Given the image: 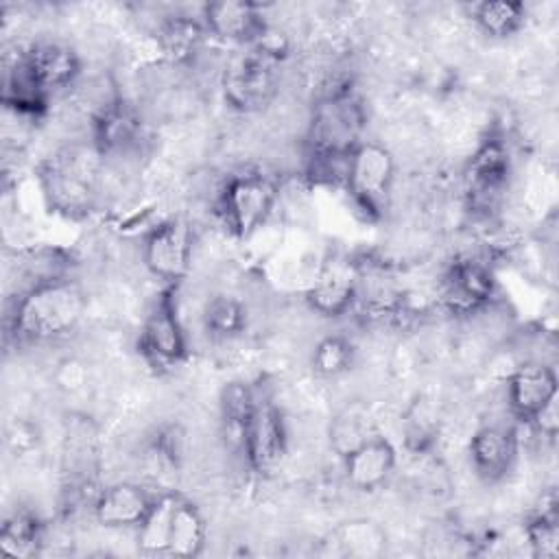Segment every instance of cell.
I'll return each instance as SVG.
<instances>
[{
	"instance_id": "cell-27",
	"label": "cell",
	"mask_w": 559,
	"mask_h": 559,
	"mask_svg": "<svg viewBox=\"0 0 559 559\" xmlns=\"http://www.w3.org/2000/svg\"><path fill=\"white\" fill-rule=\"evenodd\" d=\"M336 537H338V544H341L343 552L358 555V557L380 555L382 548H384V542H386L384 531L371 520L345 522L336 531Z\"/></svg>"
},
{
	"instance_id": "cell-18",
	"label": "cell",
	"mask_w": 559,
	"mask_h": 559,
	"mask_svg": "<svg viewBox=\"0 0 559 559\" xmlns=\"http://www.w3.org/2000/svg\"><path fill=\"white\" fill-rule=\"evenodd\" d=\"M469 461L476 476L485 483H498L511 474L518 461V435L509 426L489 424L469 439Z\"/></svg>"
},
{
	"instance_id": "cell-1",
	"label": "cell",
	"mask_w": 559,
	"mask_h": 559,
	"mask_svg": "<svg viewBox=\"0 0 559 559\" xmlns=\"http://www.w3.org/2000/svg\"><path fill=\"white\" fill-rule=\"evenodd\" d=\"M85 293L61 275L37 280L22 293L11 312V334L17 343H50L76 330L85 314Z\"/></svg>"
},
{
	"instance_id": "cell-4",
	"label": "cell",
	"mask_w": 559,
	"mask_h": 559,
	"mask_svg": "<svg viewBox=\"0 0 559 559\" xmlns=\"http://www.w3.org/2000/svg\"><path fill=\"white\" fill-rule=\"evenodd\" d=\"M100 153L94 146H66L41 166V188L55 212L74 216L92 210L98 194Z\"/></svg>"
},
{
	"instance_id": "cell-28",
	"label": "cell",
	"mask_w": 559,
	"mask_h": 559,
	"mask_svg": "<svg viewBox=\"0 0 559 559\" xmlns=\"http://www.w3.org/2000/svg\"><path fill=\"white\" fill-rule=\"evenodd\" d=\"M526 539L535 557L552 559L559 552V522L555 509H544L526 524Z\"/></svg>"
},
{
	"instance_id": "cell-11",
	"label": "cell",
	"mask_w": 559,
	"mask_h": 559,
	"mask_svg": "<svg viewBox=\"0 0 559 559\" xmlns=\"http://www.w3.org/2000/svg\"><path fill=\"white\" fill-rule=\"evenodd\" d=\"M142 262L151 275L175 288L190 271V229L179 221H164L148 229L142 240Z\"/></svg>"
},
{
	"instance_id": "cell-13",
	"label": "cell",
	"mask_w": 559,
	"mask_h": 559,
	"mask_svg": "<svg viewBox=\"0 0 559 559\" xmlns=\"http://www.w3.org/2000/svg\"><path fill=\"white\" fill-rule=\"evenodd\" d=\"M496 280L491 269L476 258H456L441 280V304L452 314H472L493 295Z\"/></svg>"
},
{
	"instance_id": "cell-7",
	"label": "cell",
	"mask_w": 559,
	"mask_h": 559,
	"mask_svg": "<svg viewBox=\"0 0 559 559\" xmlns=\"http://www.w3.org/2000/svg\"><path fill=\"white\" fill-rule=\"evenodd\" d=\"M343 179L356 207L367 216H380L389 205L395 179V159L386 146L362 140L347 157Z\"/></svg>"
},
{
	"instance_id": "cell-26",
	"label": "cell",
	"mask_w": 559,
	"mask_h": 559,
	"mask_svg": "<svg viewBox=\"0 0 559 559\" xmlns=\"http://www.w3.org/2000/svg\"><path fill=\"white\" fill-rule=\"evenodd\" d=\"M356 347L345 334L323 336L312 352V371L321 378H338L354 365Z\"/></svg>"
},
{
	"instance_id": "cell-21",
	"label": "cell",
	"mask_w": 559,
	"mask_h": 559,
	"mask_svg": "<svg viewBox=\"0 0 559 559\" xmlns=\"http://www.w3.org/2000/svg\"><path fill=\"white\" fill-rule=\"evenodd\" d=\"M155 37L162 55L170 63H188L199 55L207 37V31L201 20L179 13L164 17L157 26Z\"/></svg>"
},
{
	"instance_id": "cell-15",
	"label": "cell",
	"mask_w": 559,
	"mask_h": 559,
	"mask_svg": "<svg viewBox=\"0 0 559 559\" xmlns=\"http://www.w3.org/2000/svg\"><path fill=\"white\" fill-rule=\"evenodd\" d=\"M201 22L207 35L238 46H251L269 33L262 9L245 0L207 2L203 7Z\"/></svg>"
},
{
	"instance_id": "cell-29",
	"label": "cell",
	"mask_w": 559,
	"mask_h": 559,
	"mask_svg": "<svg viewBox=\"0 0 559 559\" xmlns=\"http://www.w3.org/2000/svg\"><path fill=\"white\" fill-rule=\"evenodd\" d=\"M406 445L411 450H424L437 435V419L430 415L426 404H413L404 424Z\"/></svg>"
},
{
	"instance_id": "cell-22",
	"label": "cell",
	"mask_w": 559,
	"mask_h": 559,
	"mask_svg": "<svg viewBox=\"0 0 559 559\" xmlns=\"http://www.w3.org/2000/svg\"><path fill=\"white\" fill-rule=\"evenodd\" d=\"M258 393L245 384V382H229L221 391V426L223 435L231 443V448L242 452L245 435L249 428V421L253 417L255 404H258Z\"/></svg>"
},
{
	"instance_id": "cell-16",
	"label": "cell",
	"mask_w": 559,
	"mask_h": 559,
	"mask_svg": "<svg viewBox=\"0 0 559 559\" xmlns=\"http://www.w3.org/2000/svg\"><path fill=\"white\" fill-rule=\"evenodd\" d=\"M557 402V373L544 362H524L507 378V404L515 419L531 424Z\"/></svg>"
},
{
	"instance_id": "cell-14",
	"label": "cell",
	"mask_w": 559,
	"mask_h": 559,
	"mask_svg": "<svg viewBox=\"0 0 559 559\" xmlns=\"http://www.w3.org/2000/svg\"><path fill=\"white\" fill-rule=\"evenodd\" d=\"M144 142V122L140 114L122 98L100 105L92 120V146L100 157H122L140 148Z\"/></svg>"
},
{
	"instance_id": "cell-6",
	"label": "cell",
	"mask_w": 559,
	"mask_h": 559,
	"mask_svg": "<svg viewBox=\"0 0 559 559\" xmlns=\"http://www.w3.org/2000/svg\"><path fill=\"white\" fill-rule=\"evenodd\" d=\"M277 201V183L264 173L231 175L218 194V214L225 227L240 240L251 238L271 216Z\"/></svg>"
},
{
	"instance_id": "cell-20",
	"label": "cell",
	"mask_w": 559,
	"mask_h": 559,
	"mask_svg": "<svg viewBox=\"0 0 559 559\" xmlns=\"http://www.w3.org/2000/svg\"><path fill=\"white\" fill-rule=\"evenodd\" d=\"M358 299V280L352 266L330 264L306 290V304L321 317L338 319L347 314Z\"/></svg>"
},
{
	"instance_id": "cell-8",
	"label": "cell",
	"mask_w": 559,
	"mask_h": 559,
	"mask_svg": "<svg viewBox=\"0 0 559 559\" xmlns=\"http://www.w3.org/2000/svg\"><path fill=\"white\" fill-rule=\"evenodd\" d=\"M138 352L155 371L175 369L188 358V338L177 317L173 286L151 306L138 336Z\"/></svg>"
},
{
	"instance_id": "cell-25",
	"label": "cell",
	"mask_w": 559,
	"mask_h": 559,
	"mask_svg": "<svg viewBox=\"0 0 559 559\" xmlns=\"http://www.w3.org/2000/svg\"><path fill=\"white\" fill-rule=\"evenodd\" d=\"M201 323L207 336L227 341L245 332L247 328V310L240 299L229 295L212 297L201 314Z\"/></svg>"
},
{
	"instance_id": "cell-31",
	"label": "cell",
	"mask_w": 559,
	"mask_h": 559,
	"mask_svg": "<svg viewBox=\"0 0 559 559\" xmlns=\"http://www.w3.org/2000/svg\"><path fill=\"white\" fill-rule=\"evenodd\" d=\"M153 454L162 465L177 467L183 456V430L179 426L162 428L153 439Z\"/></svg>"
},
{
	"instance_id": "cell-3",
	"label": "cell",
	"mask_w": 559,
	"mask_h": 559,
	"mask_svg": "<svg viewBox=\"0 0 559 559\" xmlns=\"http://www.w3.org/2000/svg\"><path fill=\"white\" fill-rule=\"evenodd\" d=\"M284 57L286 48L271 33L251 46H242L227 61L221 76L225 103L240 114H253L271 105L277 94L280 63Z\"/></svg>"
},
{
	"instance_id": "cell-10",
	"label": "cell",
	"mask_w": 559,
	"mask_h": 559,
	"mask_svg": "<svg viewBox=\"0 0 559 559\" xmlns=\"http://www.w3.org/2000/svg\"><path fill=\"white\" fill-rule=\"evenodd\" d=\"M13 68L28 79L44 96L52 98L57 92L70 87L81 74V57L66 44L39 41L24 48Z\"/></svg>"
},
{
	"instance_id": "cell-19",
	"label": "cell",
	"mask_w": 559,
	"mask_h": 559,
	"mask_svg": "<svg viewBox=\"0 0 559 559\" xmlns=\"http://www.w3.org/2000/svg\"><path fill=\"white\" fill-rule=\"evenodd\" d=\"M397 450L384 435L371 432L343 456L347 483L358 491H376L393 474Z\"/></svg>"
},
{
	"instance_id": "cell-9",
	"label": "cell",
	"mask_w": 559,
	"mask_h": 559,
	"mask_svg": "<svg viewBox=\"0 0 559 559\" xmlns=\"http://www.w3.org/2000/svg\"><path fill=\"white\" fill-rule=\"evenodd\" d=\"M511 153L500 135L485 138L465 168V194L474 212H491L509 188Z\"/></svg>"
},
{
	"instance_id": "cell-5",
	"label": "cell",
	"mask_w": 559,
	"mask_h": 559,
	"mask_svg": "<svg viewBox=\"0 0 559 559\" xmlns=\"http://www.w3.org/2000/svg\"><path fill=\"white\" fill-rule=\"evenodd\" d=\"M207 539V524L201 511L175 496H157L148 518L138 528V546L148 555L197 557L203 552Z\"/></svg>"
},
{
	"instance_id": "cell-23",
	"label": "cell",
	"mask_w": 559,
	"mask_h": 559,
	"mask_svg": "<svg viewBox=\"0 0 559 559\" xmlns=\"http://www.w3.org/2000/svg\"><path fill=\"white\" fill-rule=\"evenodd\" d=\"M44 544V526L28 509L11 513L0 528V550L13 559H28L39 552Z\"/></svg>"
},
{
	"instance_id": "cell-2",
	"label": "cell",
	"mask_w": 559,
	"mask_h": 559,
	"mask_svg": "<svg viewBox=\"0 0 559 559\" xmlns=\"http://www.w3.org/2000/svg\"><path fill=\"white\" fill-rule=\"evenodd\" d=\"M365 124V107L349 85L328 92L314 105L306 131L312 170L332 173V166H347V157L362 142Z\"/></svg>"
},
{
	"instance_id": "cell-30",
	"label": "cell",
	"mask_w": 559,
	"mask_h": 559,
	"mask_svg": "<svg viewBox=\"0 0 559 559\" xmlns=\"http://www.w3.org/2000/svg\"><path fill=\"white\" fill-rule=\"evenodd\" d=\"M360 415L356 413H345L336 417L332 424V445L341 456H345L349 450H354L362 439H367L371 432L367 426H360Z\"/></svg>"
},
{
	"instance_id": "cell-24",
	"label": "cell",
	"mask_w": 559,
	"mask_h": 559,
	"mask_svg": "<svg viewBox=\"0 0 559 559\" xmlns=\"http://www.w3.org/2000/svg\"><path fill=\"white\" fill-rule=\"evenodd\" d=\"M474 24L493 39L515 35L526 20V9L515 0H483L472 7Z\"/></svg>"
},
{
	"instance_id": "cell-17",
	"label": "cell",
	"mask_w": 559,
	"mask_h": 559,
	"mask_svg": "<svg viewBox=\"0 0 559 559\" xmlns=\"http://www.w3.org/2000/svg\"><path fill=\"white\" fill-rule=\"evenodd\" d=\"M157 496L138 483H114L94 496L92 511L105 528H140Z\"/></svg>"
},
{
	"instance_id": "cell-12",
	"label": "cell",
	"mask_w": 559,
	"mask_h": 559,
	"mask_svg": "<svg viewBox=\"0 0 559 559\" xmlns=\"http://www.w3.org/2000/svg\"><path fill=\"white\" fill-rule=\"evenodd\" d=\"M242 454L258 474L275 472L288 454V430L282 411L269 397H258L249 421Z\"/></svg>"
}]
</instances>
